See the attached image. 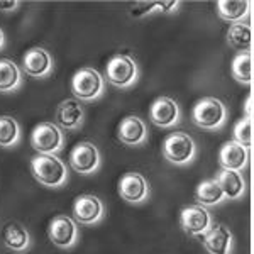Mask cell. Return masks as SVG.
<instances>
[{
  "mask_svg": "<svg viewBox=\"0 0 254 254\" xmlns=\"http://www.w3.org/2000/svg\"><path fill=\"white\" fill-rule=\"evenodd\" d=\"M32 176L48 188H61L68 182V170L55 154H38L31 159Z\"/></svg>",
  "mask_w": 254,
  "mask_h": 254,
  "instance_id": "1",
  "label": "cell"
},
{
  "mask_svg": "<svg viewBox=\"0 0 254 254\" xmlns=\"http://www.w3.org/2000/svg\"><path fill=\"white\" fill-rule=\"evenodd\" d=\"M191 119H193L195 126H198L200 129L217 130L227 121V109L219 98L205 97L195 104Z\"/></svg>",
  "mask_w": 254,
  "mask_h": 254,
  "instance_id": "2",
  "label": "cell"
},
{
  "mask_svg": "<svg viewBox=\"0 0 254 254\" xmlns=\"http://www.w3.org/2000/svg\"><path fill=\"white\" fill-rule=\"evenodd\" d=\"M105 80L93 68H81L71 78V92L81 102H92L104 93Z\"/></svg>",
  "mask_w": 254,
  "mask_h": 254,
  "instance_id": "3",
  "label": "cell"
},
{
  "mask_svg": "<svg viewBox=\"0 0 254 254\" xmlns=\"http://www.w3.org/2000/svg\"><path fill=\"white\" fill-rule=\"evenodd\" d=\"M107 80L117 88H130L139 80V68L134 58L127 55H117L107 64Z\"/></svg>",
  "mask_w": 254,
  "mask_h": 254,
  "instance_id": "4",
  "label": "cell"
},
{
  "mask_svg": "<svg viewBox=\"0 0 254 254\" xmlns=\"http://www.w3.org/2000/svg\"><path fill=\"white\" fill-rule=\"evenodd\" d=\"M31 146L39 154H56L63 149L64 136L55 122H41L31 132Z\"/></svg>",
  "mask_w": 254,
  "mask_h": 254,
  "instance_id": "5",
  "label": "cell"
},
{
  "mask_svg": "<svg viewBox=\"0 0 254 254\" xmlns=\"http://www.w3.org/2000/svg\"><path fill=\"white\" fill-rule=\"evenodd\" d=\"M196 153L195 141L185 132L170 134L163 142V154L170 163L178 166H185L193 161Z\"/></svg>",
  "mask_w": 254,
  "mask_h": 254,
  "instance_id": "6",
  "label": "cell"
},
{
  "mask_svg": "<svg viewBox=\"0 0 254 254\" xmlns=\"http://www.w3.org/2000/svg\"><path fill=\"white\" fill-rule=\"evenodd\" d=\"M49 241L60 249H69L78 241L76 222L68 215H56L48 227Z\"/></svg>",
  "mask_w": 254,
  "mask_h": 254,
  "instance_id": "7",
  "label": "cell"
},
{
  "mask_svg": "<svg viewBox=\"0 0 254 254\" xmlns=\"http://www.w3.org/2000/svg\"><path fill=\"white\" fill-rule=\"evenodd\" d=\"M69 165L80 175H92L100 166L98 147L90 141L78 142L69 153Z\"/></svg>",
  "mask_w": 254,
  "mask_h": 254,
  "instance_id": "8",
  "label": "cell"
},
{
  "mask_svg": "<svg viewBox=\"0 0 254 254\" xmlns=\"http://www.w3.org/2000/svg\"><path fill=\"white\" fill-rule=\"evenodd\" d=\"M180 224L187 234L202 237L212 227V217L205 207L188 205L180 212Z\"/></svg>",
  "mask_w": 254,
  "mask_h": 254,
  "instance_id": "9",
  "label": "cell"
},
{
  "mask_svg": "<svg viewBox=\"0 0 254 254\" xmlns=\"http://www.w3.org/2000/svg\"><path fill=\"white\" fill-rule=\"evenodd\" d=\"M104 203L95 195H78L73 202V217L78 224L95 225L104 217Z\"/></svg>",
  "mask_w": 254,
  "mask_h": 254,
  "instance_id": "10",
  "label": "cell"
},
{
  "mask_svg": "<svg viewBox=\"0 0 254 254\" xmlns=\"http://www.w3.org/2000/svg\"><path fill=\"white\" fill-rule=\"evenodd\" d=\"M119 196L129 203H142L149 196V185L141 173L129 171L119 180Z\"/></svg>",
  "mask_w": 254,
  "mask_h": 254,
  "instance_id": "11",
  "label": "cell"
},
{
  "mask_svg": "<svg viewBox=\"0 0 254 254\" xmlns=\"http://www.w3.org/2000/svg\"><path fill=\"white\" fill-rule=\"evenodd\" d=\"M151 122L163 129H170L180 122V107L170 97H159L149 109Z\"/></svg>",
  "mask_w": 254,
  "mask_h": 254,
  "instance_id": "12",
  "label": "cell"
},
{
  "mask_svg": "<svg viewBox=\"0 0 254 254\" xmlns=\"http://www.w3.org/2000/svg\"><path fill=\"white\" fill-rule=\"evenodd\" d=\"M83 107L76 98H66L60 102L58 109L55 112V124L60 129L76 130L83 126Z\"/></svg>",
  "mask_w": 254,
  "mask_h": 254,
  "instance_id": "13",
  "label": "cell"
},
{
  "mask_svg": "<svg viewBox=\"0 0 254 254\" xmlns=\"http://www.w3.org/2000/svg\"><path fill=\"white\" fill-rule=\"evenodd\" d=\"M53 58L44 48H31L24 55L22 68L32 78H46L53 71Z\"/></svg>",
  "mask_w": 254,
  "mask_h": 254,
  "instance_id": "14",
  "label": "cell"
},
{
  "mask_svg": "<svg viewBox=\"0 0 254 254\" xmlns=\"http://www.w3.org/2000/svg\"><path fill=\"white\" fill-rule=\"evenodd\" d=\"M117 137L122 144L136 147L144 144L147 141V129L146 124L142 122V119L137 116H127L122 119L121 126H119Z\"/></svg>",
  "mask_w": 254,
  "mask_h": 254,
  "instance_id": "15",
  "label": "cell"
},
{
  "mask_svg": "<svg viewBox=\"0 0 254 254\" xmlns=\"http://www.w3.org/2000/svg\"><path fill=\"white\" fill-rule=\"evenodd\" d=\"M249 161V149L236 141H227L219 151V165L222 170L243 171Z\"/></svg>",
  "mask_w": 254,
  "mask_h": 254,
  "instance_id": "16",
  "label": "cell"
},
{
  "mask_svg": "<svg viewBox=\"0 0 254 254\" xmlns=\"http://www.w3.org/2000/svg\"><path fill=\"white\" fill-rule=\"evenodd\" d=\"M202 243L210 254H231L232 251V234L220 224L208 229L202 236Z\"/></svg>",
  "mask_w": 254,
  "mask_h": 254,
  "instance_id": "17",
  "label": "cell"
},
{
  "mask_svg": "<svg viewBox=\"0 0 254 254\" xmlns=\"http://www.w3.org/2000/svg\"><path fill=\"white\" fill-rule=\"evenodd\" d=\"M217 183H219L220 190L224 191L225 198L237 200L246 193V182L239 171L222 170L217 176Z\"/></svg>",
  "mask_w": 254,
  "mask_h": 254,
  "instance_id": "18",
  "label": "cell"
},
{
  "mask_svg": "<svg viewBox=\"0 0 254 254\" xmlns=\"http://www.w3.org/2000/svg\"><path fill=\"white\" fill-rule=\"evenodd\" d=\"M22 83V73L12 60H0V93L15 92Z\"/></svg>",
  "mask_w": 254,
  "mask_h": 254,
  "instance_id": "19",
  "label": "cell"
},
{
  "mask_svg": "<svg viewBox=\"0 0 254 254\" xmlns=\"http://www.w3.org/2000/svg\"><path fill=\"white\" fill-rule=\"evenodd\" d=\"M251 3L249 2H236V0H220L217 2V14L220 19L227 22H243L249 15Z\"/></svg>",
  "mask_w": 254,
  "mask_h": 254,
  "instance_id": "20",
  "label": "cell"
},
{
  "mask_svg": "<svg viewBox=\"0 0 254 254\" xmlns=\"http://www.w3.org/2000/svg\"><path fill=\"white\" fill-rule=\"evenodd\" d=\"M227 43L237 51L251 53L253 46V29L249 24L236 22L227 31Z\"/></svg>",
  "mask_w": 254,
  "mask_h": 254,
  "instance_id": "21",
  "label": "cell"
},
{
  "mask_svg": "<svg viewBox=\"0 0 254 254\" xmlns=\"http://www.w3.org/2000/svg\"><path fill=\"white\" fill-rule=\"evenodd\" d=\"M195 198L202 207H214L224 202V191L220 190L217 180H205L195 190Z\"/></svg>",
  "mask_w": 254,
  "mask_h": 254,
  "instance_id": "22",
  "label": "cell"
},
{
  "mask_svg": "<svg viewBox=\"0 0 254 254\" xmlns=\"http://www.w3.org/2000/svg\"><path fill=\"white\" fill-rule=\"evenodd\" d=\"M3 243L12 251H27L31 246V236L20 224H9L3 232Z\"/></svg>",
  "mask_w": 254,
  "mask_h": 254,
  "instance_id": "23",
  "label": "cell"
},
{
  "mask_svg": "<svg viewBox=\"0 0 254 254\" xmlns=\"http://www.w3.org/2000/svg\"><path fill=\"white\" fill-rule=\"evenodd\" d=\"M232 76L243 85L253 83V53H239L232 60Z\"/></svg>",
  "mask_w": 254,
  "mask_h": 254,
  "instance_id": "24",
  "label": "cell"
},
{
  "mask_svg": "<svg viewBox=\"0 0 254 254\" xmlns=\"http://www.w3.org/2000/svg\"><path fill=\"white\" fill-rule=\"evenodd\" d=\"M19 139V122L10 116H0V147H14Z\"/></svg>",
  "mask_w": 254,
  "mask_h": 254,
  "instance_id": "25",
  "label": "cell"
},
{
  "mask_svg": "<svg viewBox=\"0 0 254 254\" xmlns=\"http://www.w3.org/2000/svg\"><path fill=\"white\" fill-rule=\"evenodd\" d=\"M234 141L239 142L244 147H251L253 144V121L251 119H243L234 127Z\"/></svg>",
  "mask_w": 254,
  "mask_h": 254,
  "instance_id": "26",
  "label": "cell"
},
{
  "mask_svg": "<svg viewBox=\"0 0 254 254\" xmlns=\"http://www.w3.org/2000/svg\"><path fill=\"white\" fill-rule=\"evenodd\" d=\"M154 9H158L156 2H137L136 5H134L132 15H134V17H141V15L153 12Z\"/></svg>",
  "mask_w": 254,
  "mask_h": 254,
  "instance_id": "27",
  "label": "cell"
},
{
  "mask_svg": "<svg viewBox=\"0 0 254 254\" xmlns=\"http://www.w3.org/2000/svg\"><path fill=\"white\" fill-rule=\"evenodd\" d=\"M158 9H161V12H165V14H170V12H175L178 9L180 3L178 2H156Z\"/></svg>",
  "mask_w": 254,
  "mask_h": 254,
  "instance_id": "28",
  "label": "cell"
},
{
  "mask_svg": "<svg viewBox=\"0 0 254 254\" xmlns=\"http://www.w3.org/2000/svg\"><path fill=\"white\" fill-rule=\"evenodd\" d=\"M17 7H19V2H5V0L0 2V10H3V12H14Z\"/></svg>",
  "mask_w": 254,
  "mask_h": 254,
  "instance_id": "29",
  "label": "cell"
},
{
  "mask_svg": "<svg viewBox=\"0 0 254 254\" xmlns=\"http://www.w3.org/2000/svg\"><path fill=\"white\" fill-rule=\"evenodd\" d=\"M244 119H251L253 121V95H249L248 100H246V117Z\"/></svg>",
  "mask_w": 254,
  "mask_h": 254,
  "instance_id": "30",
  "label": "cell"
},
{
  "mask_svg": "<svg viewBox=\"0 0 254 254\" xmlns=\"http://www.w3.org/2000/svg\"><path fill=\"white\" fill-rule=\"evenodd\" d=\"M3 44H5V34H3L2 29H0V49L3 48Z\"/></svg>",
  "mask_w": 254,
  "mask_h": 254,
  "instance_id": "31",
  "label": "cell"
}]
</instances>
